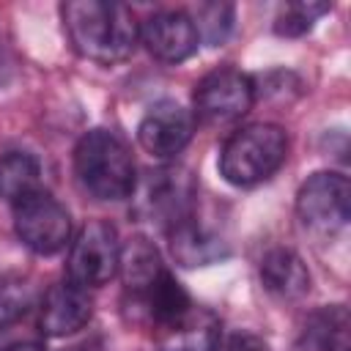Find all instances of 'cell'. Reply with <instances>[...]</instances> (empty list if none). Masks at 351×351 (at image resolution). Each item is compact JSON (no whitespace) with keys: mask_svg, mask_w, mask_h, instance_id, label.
I'll return each instance as SVG.
<instances>
[{"mask_svg":"<svg viewBox=\"0 0 351 351\" xmlns=\"http://www.w3.org/2000/svg\"><path fill=\"white\" fill-rule=\"evenodd\" d=\"M233 16H236V8L230 3H203V5H197L195 16H192L197 38H203L211 47L222 44L228 38V33L233 30Z\"/></svg>","mask_w":351,"mask_h":351,"instance_id":"d6986e66","label":"cell"},{"mask_svg":"<svg viewBox=\"0 0 351 351\" xmlns=\"http://www.w3.org/2000/svg\"><path fill=\"white\" fill-rule=\"evenodd\" d=\"M14 230L27 250L55 255L69 244L71 217L58 197L38 189L14 203Z\"/></svg>","mask_w":351,"mask_h":351,"instance_id":"5b68a950","label":"cell"},{"mask_svg":"<svg viewBox=\"0 0 351 351\" xmlns=\"http://www.w3.org/2000/svg\"><path fill=\"white\" fill-rule=\"evenodd\" d=\"M167 244H170V255L178 266L186 269H197V266H211L228 258V244L211 233L208 228L197 225L192 217L176 222L173 228H167Z\"/></svg>","mask_w":351,"mask_h":351,"instance_id":"4fadbf2b","label":"cell"},{"mask_svg":"<svg viewBox=\"0 0 351 351\" xmlns=\"http://www.w3.org/2000/svg\"><path fill=\"white\" fill-rule=\"evenodd\" d=\"M118 261H121L118 230L110 222L93 219L80 230L77 241L71 244L66 271L74 285L99 288L118 274Z\"/></svg>","mask_w":351,"mask_h":351,"instance_id":"8992f818","label":"cell"},{"mask_svg":"<svg viewBox=\"0 0 351 351\" xmlns=\"http://www.w3.org/2000/svg\"><path fill=\"white\" fill-rule=\"evenodd\" d=\"M288 156V134L277 123H250L233 132L219 151V173L233 186L271 178Z\"/></svg>","mask_w":351,"mask_h":351,"instance_id":"3957f363","label":"cell"},{"mask_svg":"<svg viewBox=\"0 0 351 351\" xmlns=\"http://www.w3.org/2000/svg\"><path fill=\"white\" fill-rule=\"evenodd\" d=\"M291 351H348V310L326 304L307 315Z\"/></svg>","mask_w":351,"mask_h":351,"instance_id":"9a60e30c","label":"cell"},{"mask_svg":"<svg viewBox=\"0 0 351 351\" xmlns=\"http://www.w3.org/2000/svg\"><path fill=\"white\" fill-rule=\"evenodd\" d=\"M93 315V302L88 296V288L69 282H55L41 296L38 307V329L47 337H66L80 332Z\"/></svg>","mask_w":351,"mask_h":351,"instance_id":"8fae6325","label":"cell"},{"mask_svg":"<svg viewBox=\"0 0 351 351\" xmlns=\"http://www.w3.org/2000/svg\"><path fill=\"white\" fill-rule=\"evenodd\" d=\"M165 269L159 250L145 239V236H134L126 244H121V261H118V274L123 280V291L126 296L143 293Z\"/></svg>","mask_w":351,"mask_h":351,"instance_id":"2e32d148","label":"cell"},{"mask_svg":"<svg viewBox=\"0 0 351 351\" xmlns=\"http://www.w3.org/2000/svg\"><path fill=\"white\" fill-rule=\"evenodd\" d=\"M195 132V115L181 107L178 101L162 99L148 107L137 126V140L145 154L154 159H173L178 156Z\"/></svg>","mask_w":351,"mask_h":351,"instance_id":"9c48e42d","label":"cell"},{"mask_svg":"<svg viewBox=\"0 0 351 351\" xmlns=\"http://www.w3.org/2000/svg\"><path fill=\"white\" fill-rule=\"evenodd\" d=\"M36 299H38V291L27 277L3 274L0 277V324L22 321L36 304Z\"/></svg>","mask_w":351,"mask_h":351,"instance_id":"ac0fdd59","label":"cell"},{"mask_svg":"<svg viewBox=\"0 0 351 351\" xmlns=\"http://www.w3.org/2000/svg\"><path fill=\"white\" fill-rule=\"evenodd\" d=\"M329 8L332 5H326V3H293L277 16L274 33H280V36H304L313 27L315 16L326 14Z\"/></svg>","mask_w":351,"mask_h":351,"instance_id":"ffe728a7","label":"cell"},{"mask_svg":"<svg viewBox=\"0 0 351 351\" xmlns=\"http://www.w3.org/2000/svg\"><path fill=\"white\" fill-rule=\"evenodd\" d=\"M261 282L277 299H302L310 291V271L304 261L288 247H271L261 258Z\"/></svg>","mask_w":351,"mask_h":351,"instance_id":"5bb4252c","label":"cell"},{"mask_svg":"<svg viewBox=\"0 0 351 351\" xmlns=\"http://www.w3.org/2000/svg\"><path fill=\"white\" fill-rule=\"evenodd\" d=\"M74 351H90V348H88V346H85V348H74Z\"/></svg>","mask_w":351,"mask_h":351,"instance_id":"603a6c76","label":"cell"},{"mask_svg":"<svg viewBox=\"0 0 351 351\" xmlns=\"http://www.w3.org/2000/svg\"><path fill=\"white\" fill-rule=\"evenodd\" d=\"M222 337L219 318L206 307H189L176 321L156 329L159 351H211Z\"/></svg>","mask_w":351,"mask_h":351,"instance_id":"7c38bea8","label":"cell"},{"mask_svg":"<svg viewBox=\"0 0 351 351\" xmlns=\"http://www.w3.org/2000/svg\"><path fill=\"white\" fill-rule=\"evenodd\" d=\"M74 176L96 200H126L137 176L126 143L110 129H90L74 148Z\"/></svg>","mask_w":351,"mask_h":351,"instance_id":"7a4b0ae2","label":"cell"},{"mask_svg":"<svg viewBox=\"0 0 351 351\" xmlns=\"http://www.w3.org/2000/svg\"><path fill=\"white\" fill-rule=\"evenodd\" d=\"M252 101H255L252 80L233 66L208 71L195 88V115L208 126L230 123L241 118L252 107Z\"/></svg>","mask_w":351,"mask_h":351,"instance_id":"ba28073f","label":"cell"},{"mask_svg":"<svg viewBox=\"0 0 351 351\" xmlns=\"http://www.w3.org/2000/svg\"><path fill=\"white\" fill-rule=\"evenodd\" d=\"M299 219L321 233L343 230L351 217V184L343 173H313L296 192Z\"/></svg>","mask_w":351,"mask_h":351,"instance_id":"52a82bcc","label":"cell"},{"mask_svg":"<svg viewBox=\"0 0 351 351\" xmlns=\"http://www.w3.org/2000/svg\"><path fill=\"white\" fill-rule=\"evenodd\" d=\"M41 189V165L33 154L11 151L0 156V197L3 200H22Z\"/></svg>","mask_w":351,"mask_h":351,"instance_id":"e0dca14e","label":"cell"},{"mask_svg":"<svg viewBox=\"0 0 351 351\" xmlns=\"http://www.w3.org/2000/svg\"><path fill=\"white\" fill-rule=\"evenodd\" d=\"M197 195L195 176L186 167H159L145 176L143 184H134V214L140 219L156 222L165 230L189 217L192 200Z\"/></svg>","mask_w":351,"mask_h":351,"instance_id":"277c9868","label":"cell"},{"mask_svg":"<svg viewBox=\"0 0 351 351\" xmlns=\"http://www.w3.org/2000/svg\"><path fill=\"white\" fill-rule=\"evenodd\" d=\"M211 351H266V348L252 335H230V337H219Z\"/></svg>","mask_w":351,"mask_h":351,"instance_id":"7402d4cb","label":"cell"},{"mask_svg":"<svg viewBox=\"0 0 351 351\" xmlns=\"http://www.w3.org/2000/svg\"><path fill=\"white\" fill-rule=\"evenodd\" d=\"M140 41L162 63H181L197 52V30L184 11H156L140 22Z\"/></svg>","mask_w":351,"mask_h":351,"instance_id":"30bf717a","label":"cell"},{"mask_svg":"<svg viewBox=\"0 0 351 351\" xmlns=\"http://www.w3.org/2000/svg\"><path fill=\"white\" fill-rule=\"evenodd\" d=\"M0 351H44V332L25 321L0 324Z\"/></svg>","mask_w":351,"mask_h":351,"instance_id":"44dd1931","label":"cell"},{"mask_svg":"<svg viewBox=\"0 0 351 351\" xmlns=\"http://www.w3.org/2000/svg\"><path fill=\"white\" fill-rule=\"evenodd\" d=\"M74 49L96 63H121L134 52L140 25L132 8L101 0H71L60 8Z\"/></svg>","mask_w":351,"mask_h":351,"instance_id":"6da1fadb","label":"cell"}]
</instances>
